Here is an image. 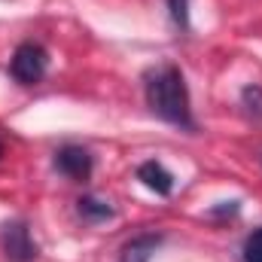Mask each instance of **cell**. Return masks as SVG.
<instances>
[{"label": "cell", "mask_w": 262, "mask_h": 262, "mask_svg": "<svg viewBox=\"0 0 262 262\" xmlns=\"http://www.w3.org/2000/svg\"><path fill=\"white\" fill-rule=\"evenodd\" d=\"M241 104H244V110H247L253 119H262V85H244Z\"/></svg>", "instance_id": "8"}, {"label": "cell", "mask_w": 262, "mask_h": 262, "mask_svg": "<svg viewBox=\"0 0 262 262\" xmlns=\"http://www.w3.org/2000/svg\"><path fill=\"white\" fill-rule=\"evenodd\" d=\"M0 244H3V256L9 262H37L40 259V247L28 229L25 220H9L0 229Z\"/></svg>", "instance_id": "3"}, {"label": "cell", "mask_w": 262, "mask_h": 262, "mask_svg": "<svg viewBox=\"0 0 262 262\" xmlns=\"http://www.w3.org/2000/svg\"><path fill=\"white\" fill-rule=\"evenodd\" d=\"M146 92V104L152 110V116H159L168 125H177L183 131H195V116H192V101H189V89L183 79V70L174 64H159L146 73L143 82Z\"/></svg>", "instance_id": "1"}, {"label": "cell", "mask_w": 262, "mask_h": 262, "mask_svg": "<svg viewBox=\"0 0 262 262\" xmlns=\"http://www.w3.org/2000/svg\"><path fill=\"white\" fill-rule=\"evenodd\" d=\"M49 70V52L40 43H18L12 58H9V73L18 85H37Z\"/></svg>", "instance_id": "2"}, {"label": "cell", "mask_w": 262, "mask_h": 262, "mask_svg": "<svg viewBox=\"0 0 262 262\" xmlns=\"http://www.w3.org/2000/svg\"><path fill=\"white\" fill-rule=\"evenodd\" d=\"M52 168H55L61 177H67V180L82 183V180L92 177L95 156H92L85 146H79V143H64V146L55 149V156H52Z\"/></svg>", "instance_id": "4"}, {"label": "cell", "mask_w": 262, "mask_h": 262, "mask_svg": "<svg viewBox=\"0 0 262 262\" xmlns=\"http://www.w3.org/2000/svg\"><path fill=\"white\" fill-rule=\"evenodd\" d=\"M76 213L82 216V223H104V220H113V204L107 198L98 195H82L76 201Z\"/></svg>", "instance_id": "7"}, {"label": "cell", "mask_w": 262, "mask_h": 262, "mask_svg": "<svg viewBox=\"0 0 262 262\" xmlns=\"http://www.w3.org/2000/svg\"><path fill=\"white\" fill-rule=\"evenodd\" d=\"M0 156H3V137H0Z\"/></svg>", "instance_id": "12"}, {"label": "cell", "mask_w": 262, "mask_h": 262, "mask_svg": "<svg viewBox=\"0 0 262 262\" xmlns=\"http://www.w3.org/2000/svg\"><path fill=\"white\" fill-rule=\"evenodd\" d=\"M171 18L180 31H189V0H168Z\"/></svg>", "instance_id": "10"}, {"label": "cell", "mask_w": 262, "mask_h": 262, "mask_svg": "<svg viewBox=\"0 0 262 262\" xmlns=\"http://www.w3.org/2000/svg\"><path fill=\"white\" fill-rule=\"evenodd\" d=\"M241 256H244V262H262V226L259 229H253V232L244 238Z\"/></svg>", "instance_id": "9"}, {"label": "cell", "mask_w": 262, "mask_h": 262, "mask_svg": "<svg viewBox=\"0 0 262 262\" xmlns=\"http://www.w3.org/2000/svg\"><path fill=\"white\" fill-rule=\"evenodd\" d=\"M137 180H140L149 192H156V195H171V192H174V174H171L162 162H156V159L137 165Z\"/></svg>", "instance_id": "5"}, {"label": "cell", "mask_w": 262, "mask_h": 262, "mask_svg": "<svg viewBox=\"0 0 262 262\" xmlns=\"http://www.w3.org/2000/svg\"><path fill=\"white\" fill-rule=\"evenodd\" d=\"M241 210V201H220V207H210V216H235Z\"/></svg>", "instance_id": "11"}, {"label": "cell", "mask_w": 262, "mask_h": 262, "mask_svg": "<svg viewBox=\"0 0 262 262\" xmlns=\"http://www.w3.org/2000/svg\"><path fill=\"white\" fill-rule=\"evenodd\" d=\"M165 235L162 232H143V235H134L131 241H125L122 253H119V262H149L152 253L162 247Z\"/></svg>", "instance_id": "6"}]
</instances>
